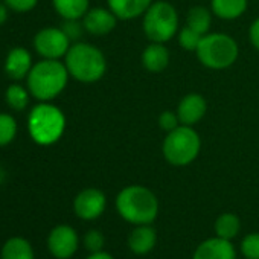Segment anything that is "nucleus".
<instances>
[{"label": "nucleus", "instance_id": "f257e3e1", "mask_svg": "<svg viewBox=\"0 0 259 259\" xmlns=\"http://www.w3.org/2000/svg\"><path fill=\"white\" fill-rule=\"evenodd\" d=\"M69 70L60 60H41L35 63L26 78L28 90L38 102H51L67 85Z\"/></svg>", "mask_w": 259, "mask_h": 259}, {"label": "nucleus", "instance_id": "f03ea898", "mask_svg": "<svg viewBox=\"0 0 259 259\" xmlns=\"http://www.w3.org/2000/svg\"><path fill=\"white\" fill-rule=\"evenodd\" d=\"M119 215L132 224H151L159 215V200L156 194L141 185H130L116 197Z\"/></svg>", "mask_w": 259, "mask_h": 259}, {"label": "nucleus", "instance_id": "7ed1b4c3", "mask_svg": "<svg viewBox=\"0 0 259 259\" xmlns=\"http://www.w3.org/2000/svg\"><path fill=\"white\" fill-rule=\"evenodd\" d=\"M69 75L85 84L99 81L107 72V60L102 51L90 43L76 41L64 57Z\"/></svg>", "mask_w": 259, "mask_h": 259}, {"label": "nucleus", "instance_id": "20e7f679", "mask_svg": "<svg viewBox=\"0 0 259 259\" xmlns=\"http://www.w3.org/2000/svg\"><path fill=\"white\" fill-rule=\"evenodd\" d=\"M66 130V116L60 107L51 102H38L28 116L31 139L41 147L57 144Z\"/></svg>", "mask_w": 259, "mask_h": 259}, {"label": "nucleus", "instance_id": "39448f33", "mask_svg": "<svg viewBox=\"0 0 259 259\" xmlns=\"http://www.w3.org/2000/svg\"><path fill=\"white\" fill-rule=\"evenodd\" d=\"M195 52L204 67L212 70H224L235 64L239 55V48L230 35L212 32L203 35Z\"/></svg>", "mask_w": 259, "mask_h": 259}, {"label": "nucleus", "instance_id": "423d86ee", "mask_svg": "<svg viewBox=\"0 0 259 259\" xmlns=\"http://www.w3.org/2000/svg\"><path fill=\"white\" fill-rule=\"evenodd\" d=\"M201 139L198 133L189 125H179L169 132L163 141V157L174 166L191 165L200 154Z\"/></svg>", "mask_w": 259, "mask_h": 259}, {"label": "nucleus", "instance_id": "0eeeda50", "mask_svg": "<svg viewBox=\"0 0 259 259\" xmlns=\"http://www.w3.org/2000/svg\"><path fill=\"white\" fill-rule=\"evenodd\" d=\"M142 17L144 34L153 43H166L179 31L177 10L166 0L153 2Z\"/></svg>", "mask_w": 259, "mask_h": 259}, {"label": "nucleus", "instance_id": "6e6552de", "mask_svg": "<svg viewBox=\"0 0 259 259\" xmlns=\"http://www.w3.org/2000/svg\"><path fill=\"white\" fill-rule=\"evenodd\" d=\"M72 41L61 28H43L34 37V49L45 60H60L66 57Z\"/></svg>", "mask_w": 259, "mask_h": 259}, {"label": "nucleus", "instance_id": "1a4fd4ad", "mask_svg": "<svg viewBox=\"0 0 259 259\" xmlns=\"http://www.w3.org/2000/svg\"><path fill=\"white\" fill-rule=\"evenodd\" d=\"M78 233L67 224H60L52 229L48 238V247L57 259H69L78 250Z\"/></svg>", "mask_w": 259, "mask_h": 259}, {"label": "nucleus", "instance_id": "9d476101", "mask_svg": "<svg viewBox=\"0 0 259 259\" xmlns=\"http://www.w3.org/2000/svg\"><path fill=\"white\" fill-rule=\"evenodd\" d=\"M107 206L105 194L96 188H87L81 191L73 201V210L75 213L85 221H93L99 218Z\"/></svg>", "mask_w": 259, "mask_h": 259}, {"label": "nucleus", "instance_id": "9b49d317", "mask_svg": "<svg viewBox=\"0 0 259 259\" xmlns=\"http://www.w3.org/2000/svg\"><path fill=\"white\" fill-rule=\"evenodd\" d=\"M117 17L107 8H92L82 17V25L85 32L92 35H107L110 34L117 23Z\"/></svg>", "mask_w": 259, "mask_h": 259}, {"label": "nucleus", "instance_id": "f8f14e48", "mask_svg": "<svg viewBox=\"0 0 259 259\" xmlns=\"http://www.w3.org/2000/svg\"><path fill=\"white\" fill-rule=\"evenodd\" d=\"M207 111V102L206 99L198 93H189L182 98L177 107V114L182 125L194 126L197 122H200Z\"/></svg>", "mask_w": 259, "mask_h": 259}, {"label": "nucleus", "instance_id": "ddd939ff", "mask_svg": "<svg viewBox=\"0 0 259 259\" xmlns=\"http://www.w3.org/2000/svg\"><path fill=\"white\" fill-rule=\"evenodd\" d=\"M192 259H236V251L229 239L215 236L203 241L194 251Z\"/></svg>", "mask_w": 259, "mask_h": 259}, {"label": "nucleus", "instance_id": "4468645a", "mask_svg": "<svg viewBox=\"0 0 259 259\" xmlns=\"http://www.w3.org/2000/svg\"><path fill=\"white\" fill-rule=\"evenodd\" d=\"M32 55L26 48H13L5 60V72L14 81H22L28 78L32 69Z\"/></svg>", "mask_w": 259, "mask_h": 259}, {"label": "nucleus", "instance_id": "2eb2a0df", "mask_svg": "<svg viewBox=\"0 0 259 259\" xmlns=\"http://www.w3.org/2000/svg\"><path fill=\"white\" fill-rule=\"evenodd\" d=\"M153 0H107L108 10L119 20H133L147 13Z\"/></svg>", "mask_w": 259, "mask_h": 259}, {"label": "nucleus", "instance_id": "dca6fc26", "mask_svg": "<svg viewBox=\"0 0 259 259\" xmlns=\"http://www.w3.org/2000/svg\"><path fill=\"white\" fill-rule=\"evenodd\" d=\"M157 242V232L150 224L135 227L128 236V247L135 254H148Z\"/></svg>", "mask_w": 259, "mask_h": 259}, {"label": "nucleus", "instance_id": "f3484780", "mask_svg": "<svg viewBox=\"0 0 259 259\" xmlns=\"http://www.w3.org/2000/svg\"><path fill=\"white\" fill-rule=\"evenodd\" d=\"M171 55L165 43H153L148 45L142 52V66L145 70L151 73H160L163 72L169 64Z\"/></svg>", "mask_w": 259, "mask_h": 259}, {"label": "nucleus", "instance_id": "a211bd4d", "mask_svg": "<svg viewBox=\"0 0 259 259\" xmlns=\"http://www.w3.org/2000/svg\"><path fill=\"white\" fill-rule=\"evenodd\" d=\"M247 4V0H212L210 11L223 20H235L245 13Z\"/></svg>", "mask_w": 259, "mask_h": 259}, {"label": "nucleus", "instance_id": "6ab92c4d", "mask_svg": "<svg viewBox=\"0 0 259 259\" xmlns=\"http://www.w3.org/2000/svg\"><path fill=\"white\" fill-rule=\"evenodd\" d=\"M2 259H35L34 248L28 239L22 236L10 238L2 247Z\"/></svg>", "mask_w": 259, "mask_h": 259}, {"label": "nucleus", "instance_id": "aec40b11", "mask_svg": "<svg viewBox=\"0 0 259 259\" xmlns=\"http://www.w3.org/2000/svg\"><path fill=\"white\" fill-rule=\"evenodd\" d=\"M89 0H52L54 10L64 20H81L89 11Z\"/></svg>", "mask_w": 259, "mask_h": 259}, {"label": "nucleus", "instance_id": "412c9836", "mask_svg": "<svg viewBox=\"0 0 259 259\" xmlns=\"http://www.w3.org/2000/svg\"><path fill=\"white\" fill-rule=\"evenodd\" d=\"M212 23V11L204 7H194L189 10L186 17V26L194 29L195 32L206 35L209 34V28Z\"/></svg>", "mask_w": 259, "mask_h": 259}, {"label": "nucleus", "instance_id": "4be33fe9", "mask_svg": "<svg viewBox=\"0 0 259 259\" xmlns=\"http://www.w3.org/2000/svg\"><path fill=\"white\" fill-rule=\"evenodd\" d=\"M241 229V221L235 213H223L217 218L215 221V233L217 236L223 238V239H229L232 241Z\"/></svg>", "mask_w": 259, "mask_h": 259}, {"label": "nucleus", "instance_id": "5701e85b", "mask_svg": "<svg viewBox=\"0 0 259 259\" xmlns=\"http://www.w3.org/2000/svg\"><path fill=\"white\" fill-rule=\"evenodd\" d=\"M29 98L31 93L28 89H25L20 84H11L7 92H5V101L7 104L16 110V111H23L26 110V107L29 105Z\"/></svg>", "mask_w": 259, "mask_h": 259}, {"label": "nucleus", "instance_id": "b1692460", "mask_svg": "<svg viewBox=\"0 0 259 259\" xmlns=\"http://www.w3.org/2000/svg\"><path fill=\"white\" fill-rule=\"evenodd\" d=\"M17 120L10 113H0V147L10 145L17 136Z\"/></svg>", "mask_w": 259, "mask_h": 259}, {"label": "nucleus", "instance_id": "393cba45", "mask_svg": "<svg viewBox=\"0 0 259 259\" xmlns=\"http://www.w3.org/2000/svg\"><path fill=\"white\" fill-rule=\"evenodd\" d=\"M201 38H203V35L195 32L189 26H185L179 32V45H180V48H183L185 51H189V52H195L198 49Z\"/></svg>", "mask_w": 259, "mask_h": 259}, {"label": "nucleus", "instance_id": "a878e982", "mask_svg": "<svg viewBox=\"0 0 259 259\" xmlns=\"http://www.w3.org/2000/svg\"><path fill=\"white\" fill-rule=\"evenodd\" d=\"M241 251L247 259H259V233H250L241 241Z\"/></svg>", "mask_w": 259, "mask_h": 259}, {"label": "nucleus", "instance_id": "bb28decb", "mask_svg": "<svg viewBox=\"0 0 259 259\" xmlns=\"http://www.w3.org/2000/svg\"><path fill=\"white\" fill-rule=\"evenodd\" d=\"M61 29L69 37V40L75 41V43L82 37V34L85 31L82 22H79V20H64L63 25H61Z\"/></svg>", "mask_w": 259, "mask_h": 259}, {"label": "nucleus", "instance_id": "cd10ccee", "mask_svg": "<svg viewBox=\"0 0 259 259\" xmlns=\"http://www.w3.org/2000/svg\"><path fill=\"white\" fill-rule=\"evenodd\" d=\"M104 235L99 230H89L84 235V245L90 253H96L101 251L104 247Z\"/></svg>", "mask_w": 259, "mask_h": 259}, {"label": "nucleus", "instance_id": "c85d7f7f", "mask_svg": "<svg viewBox=\"0 0 259 259\" xmlns=\"http://www.w3.org/2000/svg\"><path fill=\"white\" fill-rule=\"evenodd\" d=\"M180 123V119H179V114L177 111H171V110H165L163 113H160L159 116V126L163 130V132L169 133L172 130H176Z\"/></svg>", "mask_w": 259, "mask_h": 259}, {"label": "nucleus", "instance_id": "c756f323", "mask_svg": "<svg viewBox=\"0 0 259 259\" xmlns=\"http://www.w3.org/2000/svg\"><path fill=\"white\" fill-rule=\"evenodd\" d=\"M4 4H5L11 11L25 14V13L32 11V10L37 7L38 0H4Z\"/></svg>", "mask_w": 259, "mask_h": 259}, {"label": "nucleus", "instance_id": "7c9ffc66", "mask_svg": "<svg viewBox=\"0 0 259 259\" xmlns=\"http://www.w3.org/2000/svg\"><path fill=\"white\" fill-rule=\"evenodd\" d=\"M248 38H250V43L253 45V48H254L256 51H259V19H256V20L250 25Z\"/></svg>", "mask_w": 259, "mask_h": 259}, {"label": "nucleus", "instance_id": "2f4dec72", "mask_svg": "<svg viewBox=\"0 0 259 259\" xmlns=\"http://www.w3.org/2000/svg\"><path fill=\"white\" fill-rule=\"evenodd\" d=\"M10 17V8L5 4H0V26H4Z\"/></svg>", "mask_w": 259, "mask_h": 259}, {"label": "nucleus", "instance_id": "473e14b6", "mask_svg": "<svg viewBox=\"0 0 259 259\" xmlns=\"http://www.w3.org/2000/svg\"><path fill=\"white\" fill-rule=\"evenodd\" d=\"M87 259H114L111 254H108V253H105V251H96V253H92Z\"/></svg>", "mask_w": 259, "mask_h": 259}, {"label": "nucleus", "instance_id": "72a5a7b5", "mask_svg": "<svg viewBox=\"0 0 259 259\" xmlns=\"http://www.w3.org/2000/svg\"><path fill=\"white\" fill-rule=\"evenodd\" d=\"M4 177H5V174H4V169H0V182L4 180Z\"/></svg>", "mask_w": 259, "mask_h": 259}]
</instances>
